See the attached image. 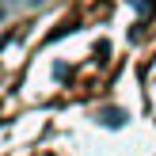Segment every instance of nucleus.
I'll return each mask as SVG.
<instances>
[{
	"mask_svg": "<svg viewBox=\"0 0 156 156\" xmlns=\"http://www.w3.org/2000/svg\"><path fill=\"white\" fill-rule=\"evenodd\" d=\"M99 122L103 126H126V114L122 111H99Z\"/></svg>",
	"mask_w": 156,
	"mask_h": 156,
	"instance_id": "obj_1",
	"label": "nucleus"
},
{
	"mask_svg": "<svg viewBox=\"0 0 156 156\" xmlns=\"http://www.w3.org/2000/svg\"><path fill=\"white\" fill-rule=\"evenodd\" d=\"M15 4H23V8H42L46 0H15Z\"/></svg>",
	"mask_w": 156,
	"mask_h": 156,
	"instance_id": "obj_2",
	"label": "nucleus"
},
{
	"mask_svg": "<svg viewBox=\"0 0 156 156\" xmlns=\"http://www.w3.org/2000/svg\"><path fill=\"white\" fill-rule=\"evenodd\" d=\"M4 12H8V8H4V0H0V19H4Z\"/></svg>",
	"mask_w": 156,
	"mask_h": 156,
	"instance_id": "obj_3",
	"label": "nucleus"
}]
</instances>
